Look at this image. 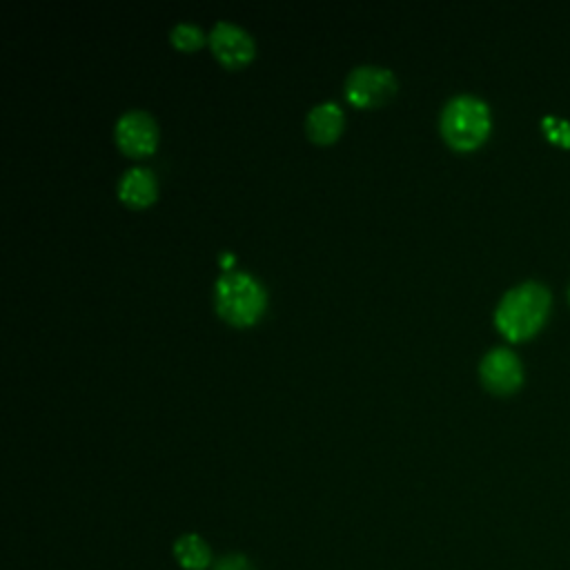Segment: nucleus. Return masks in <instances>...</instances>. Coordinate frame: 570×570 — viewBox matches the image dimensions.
<instances>
[{"instance_id":"obj_6","label":"nucleus","mask_w":570,"mask_h":570,"mask_svg":"<svg viewBox=\"0 0 570 570\" xmlns=\"http://www.w3.org/2000/svg\"><path fill=\"white\" fill-rule=\"evenodd\" d=\"M156 122L142 109L122 111L114 125V140L129 156L149 154L156 147Z\"/></svg>"},{"instance_id":"obj_7","label":"nucleus","mask_w":570,"mask_h":570,"mask_svg":"<svg viewBox=\"0 0 570 570\" xmlns=\"http://www.w3.org/2000/svg\"><path fill=\"white\" fill-rule=\"evenodd\" d=\"M209 47L225 67H243L254 56L252 36L236 22L216 20L209 29Z\"/></svg>"},{"instance_id":"obj_4","label":"nucleus","mask_w":570,"mask_h":570,"mask_svg":"<svg viewBox=\"0 0 570 570\" xmlns=\"http://www.w3.org/2000/svg\"><path fill=\"white\" fill-rule=\"evenodd\" d=\"M345 98L358 107H372L385 102L396 91V78L381 65H356L350 69L343 82Z\"/></svg>"},{"instance_id":"obj_11","label":"nucleus","mask_w":570,"mask_h":570,"mask_svg":"<svg viewBox=\"0 0 570 570\" xmlns=\"http://www.w3.org/2000/svg\"><path fill=\"white\" fill-rule=\"evenodd\" d=\"M169 40H171L174 47L189 51V49H196V47L203 45L205 33H203V29H200L198 24L187 22V20H180V22H174V24H171V29H169Z\"/></svg>"},{"instance_id":"obj_8","label":"nucleus","mask_w":570,"mask_h":570,"mask_svg":"<svg viewBox=\"0 0 570 570\" xmlns=\"http://www.w3.org/2000/svg\"><path fill=\"white\" fill-rule=\"evenodd\" d=\"M341 127H343V111L332 100L316 102L305 114V134L318 145L332 142L341 134Z\"/></svg>"},{"instance_id":"obj_5","label":"nucleus","mask_w":570,"mask_h":570,"mask_svg":"<svg viewBox=\"0 0 570 570\" xmlns=\"http://www.w3.org/2000/svg\"><path fill=\"white\" fill-rule=\"evenodd\" d=\"M479 381L492 394H512L523 383V365L510 347H492L479 361Z\"/></svg>"},{"instance_id":"obj_15","label":"nucleus","mask_w":570,"mask_h":570,"mask_svg":"<svg viewBox=\"0 0 570 570\" xmlns=\"http://www.w3.org/2000/svg\"><path fill=\"white\" fill-rule=\"evenodd\" d=\"M568 301H570V287H568Z\"/></svg>"},{"instance_id":"obj_10","label":"nucleus","mask_w":570,"mask_h":570,"mask_svg":"<svg viewBox=\"0 0 570 570\" xmlns=\"http://www.w3.org/2000/svg\"><path fill=\"white\" fill-rule=\"evenodd\" d=\"M174 559L183 570H212L214 566V552L209 543L196 534V532H185L174 541Z\"/></svg>"},{"instance_id":"obj_3","label":"nucleus","mask_w":570,"mask_h":570,"mask_svg":"<svg viewBox=\"0 0 570 570\" xmlns=\"http://www.w3.org/2000/svg\"><path fill=\"white\" fill-rule=\"evenodd\" d=\"M214 307L232 325H252L265 309V289L249 272L225 267L214 281Z\"/></svg>"},{"instance_id":"obj_9","label":"nucleus","mask_w":570,"mask_h":570,"mask_svg":"<svg viewBox=\"0 0 570 570\" xmlns=\"http://www.w3.org/2000/svg\"><path fill=\"white\" fill-rule=\"evenodd\" d=\"M116 189H118V198L125 205L145 207L156 196V178L147 167L134 165L120 174Z\"/></svg>"},{"instance_id":"obj_12","label":"nucleus","mask_w":570,"mask_h":570,"mask_svg":"<svg viewBox=\"0 0 570 570\" xmlns=\"http://www.w3.org/2000/svg\"><path fill=\"white\" fill-rule=\"evenodd\" d=\"M541 129L552 145H557L561 149H570V120L557 118V116H546V118H541Z\"/></svg>"},{"instance_id":"obj_2","label":"nucleus","mask_w":570,"mask_h":570,"mask_svg":"<svg viewBox=\"0 0 570 570\" xmlns=\"http://www.w3.org/2000/svg\"><path fill=\"white\" fill-rule=\"evenodd\" d=\"M492 127L490 107L483 98L474 94L450 96L439 114V129L443 140L459 151L476 149L485 142Z\"/></svg>"},{"instance_id":"obj_14","label":"nucleus","mask_w":570,"mask_h":570,"mask_svg":"<svg viewBox=\"0 0 570 570\" xmlns=\"http://www.w3.org/2000/svg\"><path fill=\"white\" fill-rule=\"evenodd\" d=\"M229 261H234V258H232V256H229V254H223V265H227V263H229Z\"/></svg>"},{"instance_id":"obj_13","label":"nucleus","mask_w":570,"mask_h":570,"mask_svg":"<svg viewBox=\"0 0 570 570\" xmlns=\"http://www.w3.org/2000/svg\"><path fill=\"white\" fill-rule=\"evenodd\" d=\"M212 570H256V566L240 552H227L214 561Z\"/></svg>"},{"instance_id":"obj_1","label":"nucleus","mask_w":570,"mask_h":570,"mask_svg":"<svg viewBox=\"0 0 570 570\" xmlns=\"http://www.w3.org/2000/svg\"><path fill=\"white\" fill-rule=\"evenodd\" d=\"M550 307V289L539 281H523L499 298L494 307V325L508 341H525L546 325Z\"/></svg>"}]
</instances>
